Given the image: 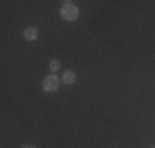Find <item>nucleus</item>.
<instances>
[{
    "mask_svg": "<svg viewBox=\"0 0 155 148\" xmlns=\"http://www.w3.org/2000/svg\"><path fill=\"white\" fill-rule=\"evenodd\" d=\"M60 15L64 21H74L79 17V8H78V5L74 2L66 0V2H63V5L60 8Z\"/></svg>",
    "mask_w": 155,
    "mask_h": 148,
    "instance_id": "obj_1",
    "label": "nucleus"
},
{
    "mask_svg": "<svg viewBox=\"0 0 155 148\" xmlns=\"http://www.w3.org/2000/svg\"><path fill=\"white\" fill-rule=\"evenodd\" d=\"M48 68H50V71L54 74V72L58 71V69L61 68V61H60V59H51L50 64H48Z\"/></svg>",
    "mask_w": 155,
    "mask_h": 148,
    "instance_id": "obj_5",
    "label": "nucleus"
},
{
    "mask_svg": "<svg viewBox=\"0 0 155 148\" xmlns=\"http://www.w3.org/2000/svg\"><path fill=\"white\" fill-rule=\"evenodd\" d=\"M150 148H155V146H150Z\"/></svg>",
    "mask_w": 155,
    "mask_h": 148,
    "instance_id": "obj_7",
    "label": "nucleus"
},
{
    "mask_svg": "<svg viewBox=\"0 0 155 148\" xmlns=\"http://www.w3.org/2000/svg\"><path fill=\"white\" fill-rule=\"evenodd\" d=\"M60 84H61V79L56 76V74H50L43 79L41 82V87L45 92H56L60 89Z\"/></svg>",
    "mask_w": 155,
    "mask_h": 148,
    "instance_id": "obj_2",
    "label": "nucleus"
},
{
    "mask_svg": "<svg viewBox=\"0 0 155 148\" xmlns=\"http://www.w3.org/2000/svg\"><path fill=\"white\" fill-rule=\"evenodd\" d=\"M76 72L74 71H66V72H63V84H66V86H71V84H74L76 82Z\"/></svg>",
    "mask_w": 155,
    "mask_h": 148,
    "instance_id": "obj_4",
    "label": "nucleus"
},
{
    "mask_svg": "<svg viewBox=\"0 0 155 148\" xmlns=\"http://www.w3.org/2000/svg\"><path fill=\"white\" fill-rule=\"evenodd\" d=\"M38 35H40V30L36 27H28V28L23 30V36H25L27 41H35V40L38 38Z\"/></svg>",
    "mask_w": 155,
    "mask_h": 148,
    "instance_id": "obj_3",
    "label": "nucleus"
},
{
    "mask_svg": "<svg viewBox=\"0 0 155 148\" xmlns=\"http://www.w3.org/2000/svg\"><path fill=\"white\" fill-rule=\"evenodd\" d=\"M21 148H36V146H35V145H30V143H27V145H23Z\"/></svg>",
    "mask_w": 155,
    "mask_h": 148,
    "instance_id": "obj_6",
    "label": "nucleus"
}]
</instances>
